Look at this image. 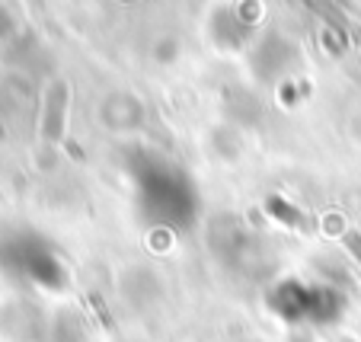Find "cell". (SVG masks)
I'll list each match as a JSON object with an SVG mask.
<instances>
[{
  "label": "cell",
  "instance_id": "7a4b0ae2",
  "mask_svg": "<svg viewBox=\"0 0 361 342\" xmlns=\"http://www.w3.org/2000/svg\"><path fill=\"white\" fill-rule=\"evenodd\" d=\"M352 32H355V39H358V45H361V29H352Z\"/></svg>",
  "mask_w": 361,
  "mask_h": 342
},
{
  "label": "cell",
  "instance_id": "6da1fadb",
  "mask_svg": "<svg viewBox=\"0 0 361 342\" xmlns=\"http://www.w3.org/2000/svg\"><path fill=\"white\" fill-rule=\"evenodd\" d=\"M345 247H348V253L355 256V259L361 262V233L358 231H352V233H345Z\"/></svg>",
  "mask_w": 361,
  "mask_h": 342
}]
</instances>
